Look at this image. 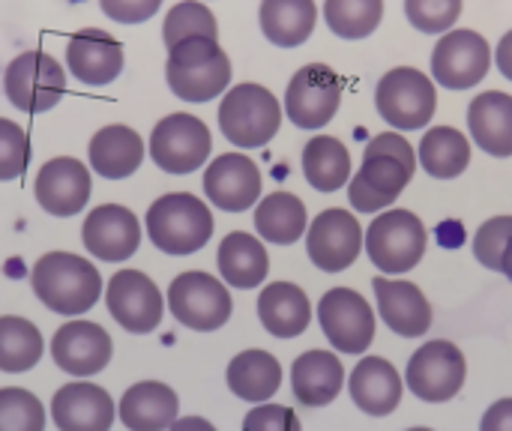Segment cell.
<instances>
[{"instance_id": "1", "label": "cell", "mask_w": 512, "mask_h": 431, "mask_svg": "<svg viewBox=\"0 0 512 431\" xmlns=\"http://www.w3.org/2000/svg\"><path fill=\"white\" fill-rule=\"evenodd\" d=\"M417 171V153L399 132L375 135L363 150V165L351 177L348 201L360 213H378L390 207L411 183Z\"/></svg>"}, {"instance_id": "2", "label": "cell", "mask_w": 512, "mask_h": 431, "mask_svg": "<svg viewBox=\"0 0 512 431\" xmlns=\"http://www.w3.org/2000/svg\"><path fill=\"white\" fill-rule=\"evenodd\" d=\"M30 285L45 309L54 315H84L102 297L99 270L72 252H48L33 264Z\"/></svg>"}, {"instance_id": "3", "label": "cell", "mask_w": 512, "mask_h": 431, "mask_svg": "<svg viewBox=\"0 0 512 431\" xmlns=\"http://www.w3.org/2000/svg\"><path fill=\"white\" fill-rule=\"evenodd\" d=\"M165 78L177 99L210 102L219 93H225L231 81V60L216 39L192 36L168 48Z\"/></svg>"}, {"instance_id": "4", "label": "cell", "mask_w": 512, "mask_h": 431, "mask_svg": "<svg viewBox=\"0 0 512 431\" xmlns=\"http://www.w3.org/2000/svg\"><path fill=\"white\" fill-rule=\"evenodd\" d=\"M147 237L165 255H192L210 243L213 213L189 192L162 195L147 210Z\"/></svg>"}, {"instance_id": "5", "label": "cell", "mask_w": 512, "mask_h": 431, "mask_svg": "<svg viewBox=\"0 0 512 431\" xmlns=\"http://www.w3.org/2000/svg\"><path fill=\"white\" fill-rule=\"evenodd\" d=\"M282 123L279 99L261 84H237L219 105L222 135L243 150H255L273 141Z\"/></svg>"}, {"instance_id": "6", "label": "cell", "mask_w": 512, "mask_h": 431, "mask_svg": "<svg viewBox=\"0 0 512 431\" xmlns=\"http://www.w3.org/2000/svg\"><path fill=\"white\" fill-rule=\"evenodd\" d=\"M426 243V225L411 210H387L372 219L363 246L381 273H408L423 261Z\"/></svg>"}, {"instance_id": "7", "label": "cell", "mask_w": 512, "mask_h": 431, "mask_svg": "<svg viewBox=\"0 0 512 431\" xmlns=\"http://www.w3.org/2000/svg\"><path fill=\"white\" fill-rule=\"evenodd\" d=\"M375 105L378 114L393 126V129H423L432 123L435 108H438V93L429 75L411 66L390 69L378 87H375Z\"/></svg>"}, {"instance_id": "8", "label": "cell", "mask_w": 512, "mask_h": 431, "mask_svg": "<svg viewBox=\"0 0 512 431\" xmlns=\"http://www.w3.org/2000/svg\"><path fill=\"white\" fill-rule=\"evenodd\" d=\"M168 309L183 327H189L195 333H213L228 324L234 303H231L228 288L216 276L189 270L171 282Z\"/></svg>"}, {"instance_id": "9", "label": "cell", "mask_w": 512, "mask_h": 431, "mask_svg": "<svg viewBox=\"0 0 512 431\" xmlns=\"http://www.w3.org/2000/svg\"><path fill=\"white\" fill-rule=\"evenodd\" d=\"M6 99L24 114L51 111L66 93L63 66L45 51H24L18 54L3 75Z\"/></svg>"}, {"instance_id": "10", "label": "cell", "mask_w": 512, "mask_h": 431, "mask_svg": "<svg viewBox=\"0 0 512 431\" xmlns=\"http://www.w3.org/2000/svg\"><path fill=\"white\" fill-rule=\"evenodd\" d=\"M468 378V363L465 354L459 351V345L447 342V339H435L426 342L423 348H417V354L408 360V372H405V384L408 390L432 405L450 402L462 393Z\"/></svg>"}, {"instance_id": "11", "label": "cell", "mask_w": 512, "mask_h": 431, "mask_svg": "<svg viewBox=\"0 0 512 431\" xmlns=\"http://www.w3.org/2000/svg\"><path fill=\"white\" fill-rule=\"evenodd\" d=\"M210 129L192 114H168L153 126L150 156L168 174H192L210 156Z\"/></svg>"}, {"instance_id": "12", "label": "cell", "mask_w": 512, "mask_h": 431, "mask_svg": "<svg viewBox=\"0 0 512 431\" xmlns=\"http://www.w3.org/2000/svg\"><path fill=\"white\" fill-rule=\"evenodd\" d=\"M108 315L135 336H147L162 324L165 300L156 282L141 270H117L105 288Z\"/></svg>"}, {"instance_id": "13", "label": "cell", "mask_w": 512, "mask_h": 431, "mask_svg": "<svg viewBox=\"0 0 512 431\" xmlns=\"http://www.w3.org/2000/svg\"><path fill=\"white\" fill-rule=\"evenodd\" d=\"M318 324L327 342L342 354H363L375 339V312L351 288H330L318 303Z\"/></svg>"}, {"instance_id": "14", "label": "cell", "mask_w": 512, "mask_h": 431, "mask_svg": "<svg viewBox=\"0 0 512 431\" xmlns=\"http://www.w3.org/2000/svg\"><path fill=\"white\" fill-rule=\"evenodd\" d=\"M342 102V81L327 63H309L297 69L285 90V111L300 129L327 126Z\"/></svg>"}, {"instance_id": "15", "label": "cell", "mask_w": 512, "mask_h": 431, "mask_svg": "<svg viewBox=\"0 0 512 431\" xmlns=\"http://www.w3.org/2000/svg\"><path fill=\"white\" fill-rule=\"evenodd\" d=\"M492 48L477 30H450L432 51V75L447 90H468L489 75Z\"/></svg>"}, {"instance_id": "16", "label": "cell", "mask_w": 512, "mask_h": 431, "mask_svg": "<svg viewBox=\"0 0 512 431\" xmlns=\"http://www.w3.org/2000/svg\"><path fill=\"white\" fill-rule=\"evenodd\" d=\"M363 243L366 240H363L360 222L351 213L339 210V207L318 213V219L306 231L309 258L324 273H342V270H348L360 258Z\"/></svg>"}, {"instance_id": "17", "label": "cell", "mask_w": 512, "mask_h": 431, "mask_svg": "<svg viewBox=\"0 0 512 431\" xmlns=\"http://www.w3.org/2000/svg\"><path fill=\"white\" fill-rule=\"evenodd\" d=\"M81 243L99 261H108V264L129 261L141 246V222L123 204L93 207V213L84 219Z\"/></svg>"}, {"instance_id": "18", "label": "cell", "mask_w": 512, "mask_h": 431, "mask_svg": "<svg viewBox=\"0 0 512 431\" xmlns=\"http://www.w3.org/2000/svg\"><path fill=\"white\" fill-rule=\"evenodd\" d=\"M111 354V336L99 324L81 318L66 321L51 339V360L75 378H90L102 372L111 363Z\"/></svg>"}, {"instance_id": "19", "label": "cell", "mask_w": 512, "mask_h": 431, "mask_svg": "<svg viewBox=\"0 0 512 431\" xmlns=\"http://www.w3.org/2000/svg\"><path fill=\"white\" fill-rule=\"evenodd\" d=\"M204 195L225 213H243L261 198V171L246 153H222L204 171Z\"/></svg>"}, {"instance_id": "20", "label": "cell", "mask_w": 512, "mask_h": 431, "mask_svg": "<svg viewBox=\"0 0 512 431\" xmlns=\"http://www.w3.org/2000/svg\"><path fill=\"white\" fill-rule=\"evenodd\" d=\"M36 201L51 216H75L90 201V171L72 156H57L42 165L33 183Z\"/></svg>"}, {"instance_id": "21", "label": "cell", "mask_w": 512, "mask_h": 431, "mask_svg": "<svg viewBox=\"0 0 512 431\" xmlns=\"http://www.w3.org/2000/svg\"><path fill=\"white\" fill-rule=\"evenodd\" d=\"M375 300H378V315L384 324L402 336V339H420L432 327V306L426 294L414 282H399V279H384L378 276L372 282Z\"/></svg>"}, {"instance_id": "22", "label": "cell", "mask_w": 512, "mask_h": 431, "mask_svg": "<svg viewBox=\"0 0 512 431\" xmlns=\"http://www.w3.org/2000/svg\"><path fill=\"white\" fill-rule=\"evenodd\" d=\"M114 399L87 381L66 384L51 399V417L60 431H111Z\"/></svg>"}, {"instance_id": "23", "label": "cell", "mask_w": 512, "mask_h": 431, "mask_svg": "<svg viewBox=\"0 0 512 431\" xmlns=\"http://www.w3.org/2000/svg\"><path fill=\"white\" fill-rule=\"evenodd\" d=\"M66 63H69V72L87 84V87H102V84H111L120 69H123V45L99 30V27H87V30H78L69 45H66Z\"/></svg>"}, {"instance_id": "24", "label": "cell", "mask_w": 512, "mask_h": 431, "mask_svg": "<svg viewBox=\"0 0 512 431\" xmlns=\"http://www.w3.org/2000/svg\"><path fill=\"white\" fill-rule=\"evenodd\" d=\"M402 378L396 372L393 363H387L384 357H363L348 381V393L354 399V405L369 414V417H387L399 408L402 402Z\"/></svg>"}, {"instance_id": "25", "label": "cell", "mask_w": 512, "mask_h": 431, "mask_svg": "<svg viewBox=\"0 0 512 431\" xmlns=\"http://www.w3.org/2000/svg\"><path fill=\"white\" fill-rule=\"evenodd\" d=\"M345 387V366L330 351H306L291 366V390L303 408L330 405Z\"/></svg>"}, {"instance_id": "26", "label": "cell", "mask_w": 512, "mask_h": 431, "mask_svg": "<svg viewBox=\"0 0 512 431\" xmlns=\"http://www.w3.org/2000/svg\"><path fill=\"white\" fill-rule=\"evenodd\" d=\"M180 399L162 381H141L120 399V423L129 431H165L177 423Z\"/></svg>"}, {"instance_id": "27", "label": "cell", "mask_w": 512, "mask_h": 431, "mask_svg": "<svg viewBox=\"0 0 512 431\" xmlns=\"http://www.w3.org/2000/svg\"><path fill=\"white\" fill-rule=\"evenodd\" d=\"M468 129L480 150L489 156H512V96L504 90L480 93L468 108Z\"/></svg>"}, {"instance_id": "28", "label": "cell", "mask_w": 512, "mask_h": 431, "mask_svg": "<svg viewBox=\"0 0 512 431\" xmlns=\"http://www.w3.org/2000/svg\"><path fill=\"white\" fill-rule=\"evenodd\" d=\"M90 168L105 180H123L144 162V141L135 129L111 123L90 138Z\"/></svg>"}, {"instance_id": "29", "label": "cell", "mask_w": 512, "mask_h": 431, "mask_svg": "<svg viewBox=\"0 0 512 431\" xmlns=\"http://www.w3.org/2000/svg\"><path fill=\"white\" fill-rule=\"evenodd\" d=\"M258 318L273 339H297L312 321V303L294 282H273L258 297Z\"/></svg>"}, {"instance_id": "30", "label": "cell", "mask_w": 512, "mask_h": 431, "mask_svg": "<svg viewBox=\"0 0 512 431\" xmlns=\"http://www.w3.org/2000/svg\"><path fill=\"white\" fill-rule=\"evenodd\" d=\"M216 261H219L222 279H225L231 288H240V291L258 288V285L267 279V270H270V258H267L264 243L255 240L252 234H246V231L228 234V237L219 243Z\"/></svg>"}, {"instance_id": "31", "label": "cell", "mask_w": 512, "mask_h": 431, "mask_svg": "<svg viewBox=\"0 0 512 431\" xmlns=\"http://www.w3.org/2000/svg\"><path fill=\"white\" fill-rule=\"evenodd\" d=\"M225 378H228V387H231V393L237 399L264 405L282 387V366H279V360L273 354L255 348V351L237 354L228 363Z\"/></svg>"}, {"instance_id": "32", "label": "cell", "mask_w": 512, "mask_h": 431, "mask_svg": "<svg viewBox=\"0 0 512 431\" xmlns=\"http://www.w3.org/2000/svg\"><path fill=\"white\" fill-rule=\"evenodd\" d=\"M261 30L279 48L303 45L318 21L315 0H261Z\"/></svg>"}, {"instance_id": "33", "label": "cell", "mask_w": 512, "mask_h": 431, "mask_svg": "<svg viewBox=\"0 0 512 431\" xmlns=\"http://www.w3.org/2000/svg\"><path fill=\"white\" fill-rule=\"evenodd\" d=\"M306 204L291 192H273L255 207V228L267 243L291 246L306 234Z\"/></svg>"}, {"instance_id": "34", "label": "cell", "mask_w": 512, "mask_h": 431, "mask_svg": "<svg viewBox=\"0 0 512 431\" xmlns=\"http://www.w3.org/2000/svg\"><path fill=\"white\" fill-rule=\"evenodd\" d=\"M303 174L318 192H339L351 180V153L339 138L318 135L303 147Z\"/></svg>"}, {"instance_id": "35", "label": "cell", "mask_w": 512, "mask_h": 431, "mask_svg": "<svg viewBox=\"0 0 512 431\" xmlns=\"http://www.w3.org/2000/svg\"><path fill=\"white\" fill-rule=\"evenodd\" d=\"M420 165L438 180H453L471 165V141L453 126H435L420 141Z\"/></svg>"}, {"instance_id": "36", "label": "cell", "mask_w": 512, "mask_h": 431, "mask_svg": "<svg viewBox=\"0 0 512 431\" xmlns=\"http://www.w3.org/2000/svg\"><path fill=\"white\" fill-rule=\"evenodd\" d=\"M45 342L36 324L18 315H3L0 318V372L18 375L30 372L42 360Z\"/></svg>"}, {"instance_id": "37", "label": "cell", "mask_w": 512, "mask_h": 431, "mask_svg": "<svg viewBox=\"0 0 512 431\" xmlns=\"http://www.w3.org/2000/svg\"><path fill=\"white\" fill-rule=\"evenodd\" d=\"M384 18V0H324V21L342 39H366Z\"/></svg>"}, {"instance_id": "38", "label": "cell", "mask_w": 512, "mask_h": 431, "mask_svg": "<svg viewBox=\"0 0 512 431\" xmlns=\"http://www.w3.org/2000/svg\"><path fill=\"white\" fill-rule=\"evenodd\" d=\"M162 36H165V48H174L177 42L192 39V36L216 39L219 36L216 15L204 3H198V0H183L177 6H171V12L165 15Z\"/></svg>"}, {"instance_id": "39", "label": "cell", "mask_w": 512, "mask_h": 431, "mask_svg": "<svg viewBox=\"0 0 512 431\" xmlns=\"http://www.w3.org/2000/svg\"><path fill=\"white\" fill-rule=\"evenodd\" d=\"M0 431H45L42 402L21 387H0Z\"/></svg>"}, {"instance_id": "40", "label": "cell", "mask_w": 512, "mask_h": 431, "mask_svg": "<svg viewBox=\"0 0 512 431\" xmlns=\"http://www.w3.org/2000/svg\"><path fill=\"white\" fill-rule=\"evenodd\" d=\"M405 12L423 33H450L462 15V0H405Z\"/></svg>"}, {"instance_id": "41", "label": "cell", "mask_w": 512, "mask_h": 431, "mask_svg": "<svg viewBox=\"0 0 512 431\" xmlns=\"http://www.w3.org/2000/svg\"><path fill=\"white\" fill-rule=\"evenodd\" d=\"M512 240V216H495L480 225L474 234V255L483 267L501 270L504 267V252Z\"/></svg>"}, {"instance_id": "42", "label": "cell", "mask_w": 512, "mask_h": 431, "mask_svg": "<svg viewBox=\"0 0 512 431\" xmlns=\"http://www.w3.org/2000/svg\"><path fill=\"white\" fill-rule=\"evenodd\" d=\"M27 162H30V141H27V132L0 117V180H15L27 171Z\"/></svg>"}, {"instance_id": "43", "label": "cell", "mask_w": 512, "mask_h": 431, "mask_svg": "<svg viewBox=\"0 0 512 431\" xmlns=\"http://www.w3.org/2000/svg\"><path fill=\"white\" fill-rule=\"evenodd\" d=\"M243 431H303L297 414L285 405H258L246 414Z\"/></svg>"}, {"instance_id": "44", "label": "cell", "mask_w": 512, "mask_h": 431, "mask_svg": "<svg viewBox=\"0 0 512 431\" xmlns=\"http://www.w3.org/2000/svg\"><path fill=\"white\" fill-rule=\"evenodd\" d=\"M99 6L117 24H141L159 12L162 0H99Z\"/></svg>"}, {"instance_id": "45", "label": "cell", "mask_w": 512, "mask_h": 431, "mask_svg": "<svg viewBox=\"0 0 512 431\" xmlns=\"http://www.w3.org/2000/svg\"><path fill=\"white\" fill-rule=\"evenodd\" d=\"M480 431H512V399L495 402V405L483 414Z\"/></svg>"}, {"instance_id": "46", "label": "cell", "mask_w": 512, "mask_h": 431, "mask_svg": "<svg viewBox=\"0 0 512 431\" xmlns=\"http://www.w3.org/2000/svg\"><path fill=\"white\" fill-rule=\"evenodd\" d=\"M495 60H498V69L504 72V78H510L512 81V30L510 33H504V39L498 42Z\"/></svg>"}, {"instance_id": "47", "label": "cell", "mask_w": 512, "mask_h": 431, "mask_svg": "<svg viewBox=\"0 0 512 431\" xmlns=\"http://www.w3.org/2000/svg\"><path fill=\"white\" fill-rule=\"evenodd\" d=\"M168 431H216V426L204 417H180Z\"/></svg>"}, {"instance_id": "48", "label": "cell", "mask_w": 512, "mask_h": 431, "mask_svg": "<svg viewBox=\"0 0 512 431\" xmlns=\"http://www.w3.org/2000/svg\"><path fill=\"white\" fill-rule=\"evenodd\" d=\"M501 273L512 282V240L510 246H507V252H504V267H501Z\"/></svg>"}, {"instance_id": "49", "label": "cell", "mask_w": 512, "mask_h": 431, "mask_svg": "<svg viewBox=\"0 0 512 431\" xmlns=\"http://www.w3.org/2000/svg\"><path fill=\"white\" fill-rule=\"evenodd\" d=\"M408 431H432V429H423V426H417V429H408Z\"/></svg>"}]
</instances>
